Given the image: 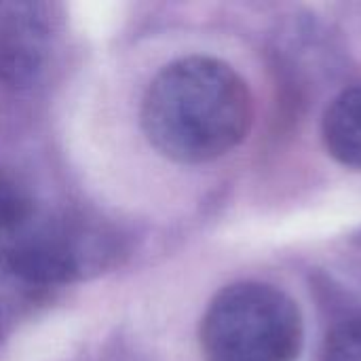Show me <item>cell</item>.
I'll return each instance as SVG.
<instances>
[{
  "label": "cell",
  "instance_id": "5b68a950",
  "mask_svg": "<svg viewBox=\"0 0 361 361\" xmlns=\"http://www.w3.org/2000/svg\"><path fill=\"white\" fill-rule=\"evenodd\" d=\"M322 137L334 161L361 171V85L345 89L328 106Z\"/></svg>",
  "mask_w": 361,
  "mask_h": 361
},
{
  "label": "cell",
  "instance_id": "52a82bcc",
  "mask_svg": "<svg viewBox=\"0 0 361 361\" xmlns=\"http://www.w3.org/2000/svg\"><path fill=\"white\" fill-rule=\"evenodd\" d=\"M322 361H361V317L345 319L326 336Z\"/></svg>",
  "mask_w": 361,
  "mask_h": 361
},
{
  "label": "cell",
  "instance_id": "277c9868",
  "mask_svg": "<svg viewBox=\"0 0 361 361\" xmlns=\"http://www.w3.org/2000/svg\"><path fill=\"white\" fill-rule=\"evenodd\" d=\"M0 269L27 286H61L80 275V254L55 235L15 237L0 245Z\"/></svg>",
  "mask_w": 361,
  "mask_h": 361
},
{
  "label": "cell",
  "instance_id": "6da1fadb",
  "mask_svg": "<svg viewBox=\"0 0 361 361\" xmlns=\"http://www.w3.org/2000/svg\"><path fill=\"white\" fill-rule=\"evenodd\" d=\"M140 118L159 154L182 165H201L247 137L254 99L233 66L209 55H188L152 78Z\"/></svg>",
  "mask_w": 361,
  "mask_h": 361
},
{
  "label": "cell",
  "instance_id": "8992f818",
  "mask_svg": "<svg viewBox=\"0 0 361 361\" xmlns=\"http://www.w3.org/2000/svg\"><path fill=\"white\" fill-rule=\"evenodd\" d=\"M30 192L4 169H0V233L15 235L32 220Z\"/></svg>",
  "mask_w": 361,
  "mask_h": 361
},
{
  "label": "cell",
  "instance_id": "ba28073f",
  "mask_svg": "<svg viewBox=\"0 0 361 361\" xmlns=\"http://www.w3.org/2000/svg\"><path fill=\"white\" fill-rule=\"evenodd\" d=\"M0 336H2V317H0Z\"/></svg>",
  "mask_w": 361,
  "mask_h": 361
},
{
  "label": "cell",
  "instance_id": "3957f363",
  "mask_svg": "<svg viewBox=\"0 0 361 361\" xmlns=\"http://www.w3.org/2000/svg\"><path fill=\"white\" fill-rule=\"evenodd\" d=\"M49 53V23L40 4L0 2V82L34 85Z\"/></svg>",
  "mask_w": 361,
  "mask_h": 361
},
{
  "label": "cell",
  "instance_id": "7a4b0ae2",
  "mask_svg": "<svg viewBox=\"0 0 361 361\" xmlns=\"http://www.w3.org/2000/svg\"><path fill=\"white\" fill-rule=\"evenodd\" d=\"M199 343L205 361H296L305 343L302 315L283 290L239 281L212 298Z\"/></svg>",
  "mask_w": 361,
  "mask_h": 361
}]
</instances>
